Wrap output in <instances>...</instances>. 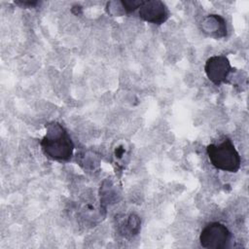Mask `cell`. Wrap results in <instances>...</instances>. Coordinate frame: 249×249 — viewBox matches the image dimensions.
Returning a JSON list of instances; mask_svg holds the SVG:
<instances>
[{
    "label": "cell",
    "instance_id": "5b68a950",
    "mask_svg": "<svg viewBox=\"0 0 249 249\" xmlns=\"http://www.w3.org/2000/svg\"><path fill=\"white\" fill-rule=\"evenodd\" d=\"M139 17L145 21L160 24L168 18V10L163 2L159 0L143 1L139 7Z\"/></svg>",
    "mask_w": 249,
    "mask_h": 249
},
{
    "label": "cell",
    "instance_id": "8992f818",
    "mask_svg": "<svg viewBox=\"0 0 249 249\" xmlns=\"http://www.w3.org/2000/svg\"><path fill=\"white\" fill-rule=\"evenodd\" d=\"M202 30L215 37H224L227 33V25L223 18L218 15H210L206 17L202 23Z\"/></svg>",
    "mask_w": 249,
    "mask_h": 249
},
{
    "label": "cell",
    "instance_id": "ba28073f",
    "mask_svg": "<svg viewBox=\"0 0 249 249\" xmlns=\"http://www.w3.org/2000/svg\"><path fill=\"white\" fill-rule=\"evenodd\" d=\"M18 4H20V5H22V6H25V5H28V6H30V7H33V6H35L36 4H38V2H17Z\"/></svg>",
    "mask_w": 249,
    "mask_h": 249
},
{
    "label": "cell",
    "instance_id": "277c9868",
    "mask_svg": "<svg viewBox=\"0 0 249 249\" xmlns=\"http://www.w3.org/2000/svg\"><path fill=\"white\" fill-rule=\"evenodd\" d=\"M204 70L211 82L215 85H220L226 82L231 72V66L225 55H214L206 60Z\"/></svg>",
    "mask_w": 249,
    "mask_h": 249
},
{
    "label": "cell",
    "instance_id": "52a82bcc",
    "mask_svg": "<svg viewBox=\"0 0 249 249\" xmlns=\"http://www.w3.org/2000/svg\"><path fill=\"white\" fill-rule=\"evenodd\" d=\"M142 0H124L121 2L123 8L126 12H132L142 5Z\"/></svg>",
    "mask_w": 249,
    "mask_h": 249
},
{
    "label": "cell",
    "instance_id": "6da1fadb",
    "mask_svg": "<svg viewBox=\"0 0 249 249\" xmlns=\"http://www.w3.org/2000/svg\"><path fill=\"white\" fill-rule=\"evenodd\" d=\"M46 134L41 140L43 152L55 160H69L73 155L74 144L66 129L58 123L47 124Z\"/></svg>",
    "mask_w": 249,
    "mask_h": 249
},
{
    "label": "cell",
    "instance_id": "7a4b0ae2",
    "mask_svg": "<svg viewBox=\"0 0 249 249\" xmlns=\"http://www.w3.org/2000/svg\"><path fill=\"white\" fill-rule=\"evenodd\" d=\"M210 162L218 169L237 172L240 168L241 160L232 142L226 138L219 144H210L206 148Z\"/></svg>",
    "mask_w": 249,
    "mask_h": 249
},
{
    "label": "cell",
    "instance_id": "3957f363",
    "mask_svg": "<svg viewBox=\"0 0 249 249\" xmlns=\"http://www.w3.org/2000/svg\"><path fill=\"white\" fill-rule=\"evenodd\" d=\"M230 240V231L225 225L219 222L206 225L199 235L200 244L206 249H223L228 246Z\"/></svg>",
    "mask_w": 249,
    "mask_h": 249
}]
</instances>
